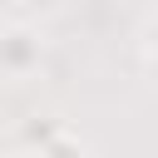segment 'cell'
<instances>
[{"mask_svg": "<svg viewBox=\"0 0 158 158\" xmlns=\"http://www.w3.org/2000/svg\"><path fill=\"white\" fill-rule=\"evenodd\" d=\"M44 59V40L35 25H0V74H30Z\"/></svg>", "mask_w": 158, "mask_h": 158, "instance_id": "6da1fadb", "label": "cell"}, {"mask_svg": "<svg viewBox=\"0 0 158 158\" xmlns=\"http://www.w3.org/2000/svg\"><path fill=\"white\" fill-rule=\"evenodd\" d=\"M20 143L30 148V153H40V148H49L54 138H64L69 128H64V118H54V114H30V118H20Z\"/></svg>", "mask_w": 158, "mask_h": 158, "instance_id": "7a4b0ae2", "label": "cell"}, {"mask_svg": "<svg viewBox=\"0 0 158 158\" xmlns=\"http://www.w3.org/2000/svg\"><path fill=\"white\" fill-rule=\"evenodd\" d=\"M35 158H89V148H84V143L74 138V133H64V138H54L49 148H40Z\"/></svg>", "mask_w": 158, "mask_h": 158, "instance_id": "3957f363", "label": "cell"}, {"mask_svg": "<svg viewBox=\"0 0 158 158\" xmlns=\"http://www.w3.org/2000/svg\"><path fill=\"white\" fill-rule=\"evenodd\" d=\"M143 49H148V54H158V10H148V15H143Z\"/></svg>", "mask_w": 158, "mask_h": 158, "instance_id": "277c9868", "label": "cell"}]
</instances>
